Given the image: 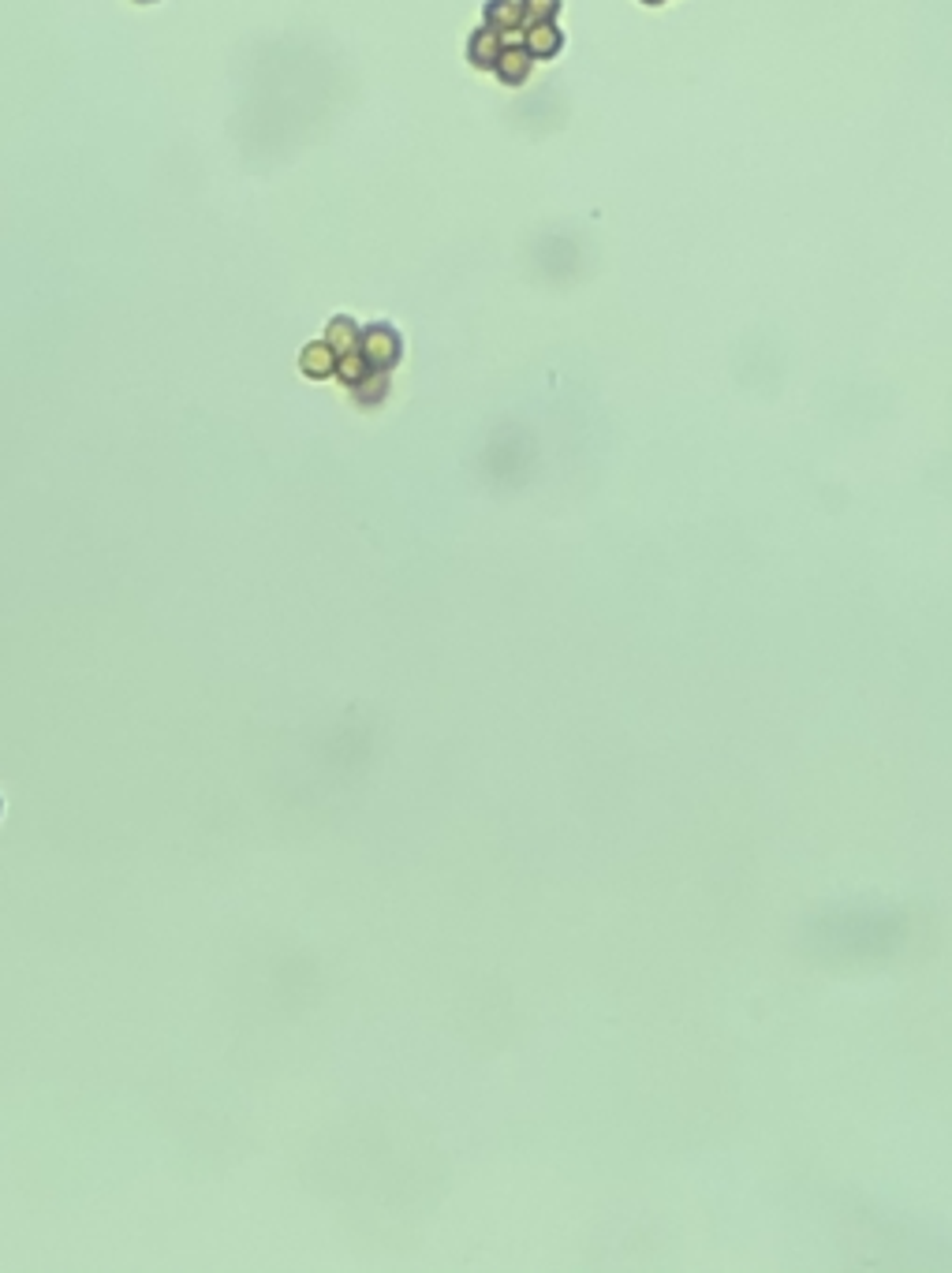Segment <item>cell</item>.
<instances>
[{
	"instance_id": "1",
	"label": "cell",
	"mask_w": 952,
	"mask_h": 1273,
	"mask_svg": "<svg viewBox=\"0 0 952 1273\" xmlns=\"http://www.w3.org/2000/svg\"><path fill=\"white\" fill-rule=\"evenodd\" d=\"M362 355L370 362H377V366H392L396 355H400V336L392 329H385V325H374V329L362 332Z\"/></svg>"
},
{
	"instance_id": "2",
	"label": "cell",
	"mask_w": 952,
	"mask_h": 1273,
	"mask_svg": "<svg viewBox=\"0 0 952 1273\" xmlns=\"http://www.w3.org/2000/svg\"><path fill=\"white\" fill-rule=\"evenodd\" d=\"M560 49V30L553 23H534L527 34V53L530 56H553Z\"/></svg>"
},
{
	"instance_id": "3",
	"label": "cell",
	"mask_w": 952,
	"mask_h": 1273,
	"mask_svg": "<svg viewBox=\"0 0 952 1273\" xmlns=\"http://www.w3.org/2000/svg\"><path fill=\"white\" fill-rule=\"evenodd\" d=\"M530 53L527 49H508V53H500V60H497V75L504 79V83H523L527 79V71H530Z\"/></svg>"
},
{
	"instance_id": "4",
	"label": "cell",
	"mask_w": 952,
	"mask_h": 1273,
	"mask_svg": "<svg viewBox=\"0 0 952 1273\" xmlns=\"http://www.w3.org/2000/svg\"><path fill=\"white\" fill-rule=\"evenodd\" d=\"M523 19V4H512V0H489L485 8V23L493 30H508V26H519Z\"/></svg>"
},
{
	"instance_id": "5",
	"label": "cell",
	"mask_w": 952,
	"mask_h": 1273,
	"mask_svg": "<svg viewBox=\"0 0 952 1273\" xmlns=\"http://www.w3.org/2000/svg\"><path fill=\"white\" fill-rule=\"evenodd\" d=\"M471 60H475L478 68H497V60H500V41H497L493 26H485L482 34H475V41H471Z\"/></svg>"
},
{
	"instance_id": "6",
	"label": "cell",
	"mask_w": 952,
	"mask_h": 1273,
	"mask_svg": "<svg viewBox=\"0 0 952 1273\" xmlns=\"http://www.w3.org/2000/svg\"><path fill=\"white\" fill-rule=\"evenodd\" d=\"M351 329H355V325H351L347 318H336L332 325H329V344H332L336 351H351V347L359 344V336H355Z\"/></svg>"
},
{
	"instance_id": "7",
	"label": "cell",
	"mask_w": 952,
	"mask_h": 1273,
	"mask_svg": "<svg viewBox=\"0 0 952 1273\" xmlns=\"http://www.w3.org/2000/svg\"><path fill=\"white\" fill-rule=\"evenodd\" d=\"M557 0H523V15H530L534 23H549L557 15Z\"/></svg>"
},
{
	"instance_id": "8",
	"label": "cell",
	"mask_w": 952,
	"mask_h": 1273,
	"mask_svg": "<svg viewBox=\"0 0 952 1273\" xmlns=\"http://www.w3.org/2000/svg\"><path fill=\"white\" fill-rule=\"evenodd\" d=\"M642 4H657V0H642Z\"/></svg>"
}]
</instances>
